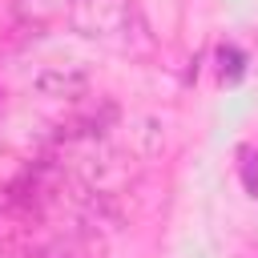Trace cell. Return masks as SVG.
I'll return each instance as SVG.
<instances>
[{"mask_svg": "<svg viewBox=\"0 0 258 258\" xmlns=\"http://www.w3.org/2000/svg\"><path fill=\"white\" fill-rule=\"evenodd\" d=\"M238 173H242L246 194L258 198V149H254V145H242V149H238Z\"/></svg>", "mask_w": 258, "mask_h": 258, "instance_id": "cell-3", "label": "cell"}, {"mask_svg": "<svg viewBox=\"0 0 258 258\" xmlns=\"http://www.w3.org/2000/svg\"><path fill=\"white\" fill-rule=\"evenodd\" d=\"M218 77H222L226 85H234V81L246 77V52H242L238 44H222V48H218Z\"/></svg>", "mask_w": 258, "mask_h": 258, "instance_id": "cell-2", "label": "cell"}, {"mask_svg": "<svg viewBox=\"0 0 258 258\" xmlns=\"http://www.w3.org/2000/svg\"><path fill=\"white\" fill-rule=\"evenodd\" d=\"M69 24L77 36L117 52H133L137 40H145L137 0H69Z\"/></svg>", "mask_w": 258, "mask_h": 258, "instance_id": "cell-1", "label": "cell"}]
</instances>
